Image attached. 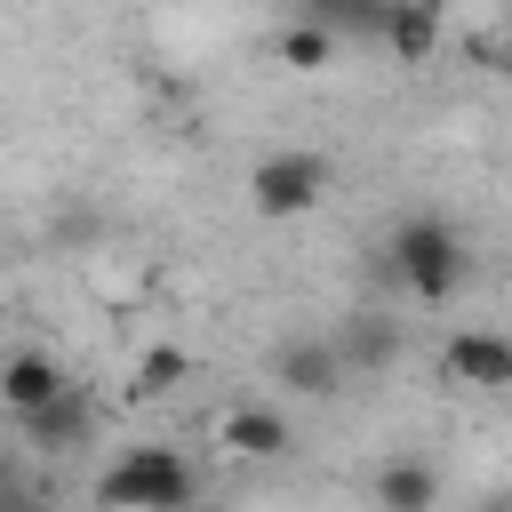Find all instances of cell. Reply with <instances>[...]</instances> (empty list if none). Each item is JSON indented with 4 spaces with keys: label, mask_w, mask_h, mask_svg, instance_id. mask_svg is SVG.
<instances>
[{
    "label": "cell",
    "mask_w": 512,
    "mask_h": 512,
    "mask_svg": "<svg viewBox=\"0 0 512 512\" xmlns=\"http://www.w3.org/2000/svg\"><path fill=\"white\" fill-rule=\"evenodd\" d=\"M96 504L104 512H184L192 504V464L176 448H160V440H136V448H120L104 464Z\"/></svg>",
    "instance_id": "obj_1"
},
{
    "label": "cell",
    "mask_w": 512,
    "mask_h": 512,
    "mask_svg": "<svg viewBox=\"0 0 512 512\" xmlns=\"http://www.w3.org/2000/svg\"><path fill=\"white\" fill-rule=\"evenodd\" d=\"M384 264L408 280L416 304H448L456 280H464V240H456L448 216H408V224L384 240Z\"/></svg>",
    "instance_id": "obj_2"
},
{
    "label": "cell",
    "mask_w": 512,
    "mask_h": 512,
    "mask_svg": "<svg viewBox=\"0 0 512 512\" xmlns=\"http://www.w3.org/2000/svg\"><path fill=\"white\" fill-rule=\"evenodd\" d=\"M328 160L320 152H272V160H256L248 168V200H256V216H272V224H288V216H312L320 200H328Z\"/></svg>",
    "instance_id": "obj_3"
},
{
    "label": "cell",
    "mask_w": 512,
    "mask_h": 512,
    "mask_svg": "<svg viewBox=\"0 0 512 512\" xmlns=\"http://www.w3.org/2000/svg\"><path fill=\"white\" fill-rule=\"evenodd\" d=\"M440 368H448L456 384H480V392H504V384H512V336H488V328H464V336H448V352H440Z\"/></svg>",
    "instance_id": "obj_4"
},
{
    "label": "cell",
    "mask_w": 512,
    "mask_h": 512,
    "mask_svg": "<svg viewBox=\"0 0 512 512\" xmlns=\"http://www.w3.org/2000/svg\"><path fill=\"white\" fill-rule=\"evenodd\" d=\"M272 384H288V392H304V400H328V392H344V360H336V344L296 336V344H280Z\"/></svg>",
    "instance_id": "obj_5"
},
{
    "label": "cell",
    "mask_w": 512,
    "mask_h": 512,
    "mask_svg": "<svg viewBox=\"0 0 512 512\" xmlns=\"http://www.w3.org/2000/svg\"><path fill=\"white\" fill-rule=\"evenodd\" d=\"M72 384H64V368L48 360V352H8L0 360V408H16V416H40L48 400H64Z\"/></svg>",
    "instance_id": "obj_6"
},
{
    "label": "cell",
    "mask_w": 512,
    "mask_h": 512,
    "mask_svg": "<svg viewBox=\"0 0 512 512\" xmlns=\"http://www.w3.org/2000/svg\"><path fill=\"white\" fill-rule=\"evenodd\" d=\"M216 440H224V456H256V464H264V456H288V416L240 400V408L216 416Z\"/></svg>",
    "instance_id": "obj_7"
},
{
    "label": "cell",
    "mask_w": 512,
    "mask_h": 512,
    "mask_svg": "<svg viewBox=\"0 0 512 512\" xmlns=\"http://www.w3.org/2000/svg\"><path fill=\"white\" fill-rule=\"evenodd\" d=\"M440 8H376V40L400 56V64H424L432 48H440Z\"/></svg>",
    "instance_id": "obj_8"
},
{
    "label": "cell",
    "mask_w": 512,
    "mask_h": 512,
    "mask_svg": "<svg viewBox=\"0 0 512 512\" xmlns=\"http://www.w3.org/2000/svg\"><path fill=\"white\" fill-rule=\"evenodd\" d=\"M440 504V472L416 464V456H392L376 472V512H432Z\"/></svg>",
    "instance_id": "obj_9"
},
{
    "label": "cell",
    "mask_w": 512,
    "mask_h": 512,
    "mask_svg": "<svg viewBox=\"0 0 512 512\" xmlns=\"http://www.w3.org/2000/svg\"><path fill=\"white\" fill-rule=\"evenodd\" d=\"M176 384H192V352H184V344H152V352H136V368H128V400H168Z\"/></svg>",
    "instance_id": "obj_10"
},
{
    "label": "cell",
    "mask_w": 512,
    "mask_h": 512,
    "mask_svg": "<svg viewBox=\"0 0 512 512\" xmlns=\"http://www.w3.org/2000/svg\"><path fill=\"white\" fill-rule=\"evenodd\" d=\"M24 432H32L40 448H72V440H88V400L64 392V400H48L40 416H24Z\"/></svg>",
    "instance_id": "obj_11"
},
{
    "label": "cell",
    "mask_w": 512,
    "mask_h": 512,
    "mask_svg": "<svg viewBox=\"0 0 512 512\" xmlns=\"http://www.w3.org/2000/svg\"><path fill=\"white\" fill-rule=\"evenodd\" d=\"M280 64H288V72H320V64H336V32L312 24V16L288 24V32H280Z\"/></svg>",
    "instance_id": "obj_12"
},
{
    "label": "cell",
    "mask_w": 512,
    "mask_h": 512,
    "mask_svg": "<svg viewBox=\"0 0 512 512\" xmlns=\"http://www.w3.org/2000/svg\"><path fill=\"white\" fill-rule=\"evenodd\" d=\"M392 352H400V336H392L384 320H360V328H352V344H336V360H344V368H352V360H360V368H384Z\"/></svg>",
    "instance_id": "obj_13"
},
{
    "label": "cell",
    "mask_w": 512,
    "mask_h": 512,
    "mask_svg": "<svg viewBox=\"0 0 512 512\" xmlns=\"http://www.w3.org/2000/svg\"><path fill=\"white\" fill-rule=\"evenodd\" d=\"M0 512H48V504H32V496H0Z\"/></svg>",
    "instance_id": "obj_14"
},
{
    "label": "cell",
    "mask_w": 512,
    "mask_h": 512,
    "mask_svg": "<svg viewBox=\"0 0 512 512\" xmlns=\"http://www.w3.org/2000/svg\"><path fill=\"white\" fill-rule=\"evenodd\" d=\"M0 496H16V480H8V464H0Z\"/></svg>",
    "instance_id": "obj_15"
}]
</instances>
